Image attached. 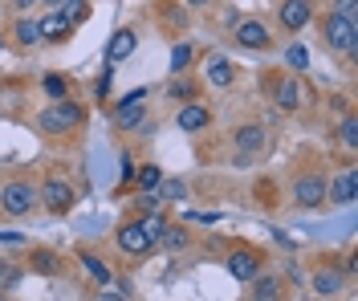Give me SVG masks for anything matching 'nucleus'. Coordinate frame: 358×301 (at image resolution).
I'll use <instances>...</instances> for the list:
<instances>
[{"instance_id": "nucleus-1", "label": "nucleus", "mask_w": 358, "mask_h": 301, "mask_svg": "<svg viewBox=\"0 0 358 301\" xmlns=\"http://www.w3.org/2000/svg\"><path fill=\"white\" fill-rule=\"evenodd\" d=\"M82 122V106H73V102H53L49 110H41L37 118V126H41L45 135H66Z\"/></svg>"}, {"instance_id": "nucleus-2", "label": "nucleus", "mask_w": 358, "mask_h": 301, "mask_svg": "<svg viewBox=\"0 0 358 301\" xmlns=\"http://www.w3.org/2000/svg\"><path fill=\"white\" fill-rule=\"evenodd\" d=\"M326 45L330 49H342V53H350L355 57V45H358V37H355V21H346V17H326Z\"/></svg>"}, {"instance_id": "nucleus-3", "label": "nucleus", "mask_w": 358, "mask_h": 301, "mask_svg": "<svg viewBox=\"0 0 358 301\" xmlns=\"http://www.w3.org/2000/svg\"><path fill=\"white\" fill-rule=\"evenodd\" d=\"M0 204H4L8 216H24V212L37 204V191H33L29 184H8L4 191H0Z\"/></svg>"}, {"instance_id": "nucleus-4", "label": "nucleus", "mask_w": 358, "mask_h": 301, "mask_svg": "<svg viewBox=\"0 0 358 301\" xmlns=\"http://www.w3.org/2000/svg\"><path fill=\"white\" fill-rule=\"evenodd\" d=\"M293 200H297L301 208H317V204L326 200V179H322V175H306V179H297Z\"/></svg>"}, {"instance_id": "nucleus-5", "label": "nucleus", "mask_w": 358, "mask_h": 301, "mask_svg": "<svg viewBox=\"0 0 358 301\" xmlns=\"http://www.w3.org/2000/svg\"><path fill=\"white\" fill-rule=\"evenodd\" d=\"M151 244H155V240L147 236L143 220H134V224H127V228H118V249H122V253H131V256L134 253H147Z\"/></svg>"}, {"instance_id": "nucleus-6", "label": "nucleus", "mask_w": 358, "mask_h": 301, "mask_svg": "<svg viewBox=\"0 0 358 301\" xmlns=\"http://www.w3.org/2000/svg\"><path fill=\"white\" fill-rule=\"evenodd\" d=\"M326 196H334L338 204H355L358 175H355V171H342V175H334V184H326Z\"/></svg>"}, {"instance_id": "nucleus-7", "label": "nucleus", "mask_w": 358, "mask_h": 301, "mask_svg": "<svg viewBox=\"0 0 358 301\" xmlns=\"http://www.w3.org/2000/svg\"><path fill=\"white\" fill-rule=\"evenodd\" d=\"M41 196H45V204H49L53 212H66L69 204H73V187H69L66 179H49Z\"/></svg>"}, {"instance_id": "nucleus-8", "label": "nucleus", "mask_w": 358, "mask_h": 301, "mask_svg": "<svg viewBox=\"0 0 358 301\" xmlns=\"http://www.w3.org/2000/svg\"><path fill=\"white\" fill-rule=\"evenodd\" d=\"M236 41L245 49H265L268 45V29L261 21H241V29H236Z\"/></svg>"}, {"instance_id": "nucleus-9", "label": "nucleus", "mask_w": 358, "mask_h": 301, "mask_svg": "<svg viewBox=\"0 0 358 301\" xmlns=\"http://www.w3.org/2000/svg\"><path fill=\"white\" fill-rule=\"evenodd\" d=\"M228 273H232L236 281H252L257 273H261V260H257L252 253H232L228 256Z\"/></svg>"}, {"instance_id": "nucleus-10", "label": "nucleus", "mask_w": 358, "mask_h": 301, "mask_svg": "<svg viewBox=\"0 0 358 301\" xmlns=\"http://www.w3.org/2000/svg\"><path fill=\"white\" fill-rule=\"evenodd\" d=\"M265 142H268V135H265V126H241L236 131V147H241V155H252V151H265Z\"/></svg>"}, {"instance_id": "nucleus-11", "label": "nucleus", "mask_w": 358, "mask_h": 301, "mask_svg": "<svg viewBox=\"0 0 358 301\" xmlns=\"http://www.w3.org/2000/svg\"><path fill=\"white\" fill-rule=\"evenodd\" d=\"M310 13H313V8H310V0H285V8H281V24L297 33L301 24L310 21Z\"/></svg>"}, {"instance_id": "nucleus-12", "label": "nucleus", "mask_w": 358, "mask_h": 301, "mask_svg": "<svg viewBox=\"0 0 358 301\" xmlns=\"http://www.w3.org/2000/svg\"><path fill=\"white\" fill-rule=\"evenodd\" d=\"M248 285H252V301H281V281L277 277H261L257 273Z\"/></svg>"}, {"instance_id": "nucleus-13", "label": "nucleus", "mask_w": 358, "mask_h": 301, "mask_svg": "<svg viewBox=\"0 0 358 301\" xmlns=\"http://www.w3.org/2000/svg\"><path fill=\"white\" fill-rule=\"evenodd\" d=\"M131 53H134V33L131 29H118L110 49H106V61H122V57H131Z\"/></svg>"}, {"instance_id": "nucleus-14", "label": "nucleus", "mask_w": 358, "mask_h": 301, "mask_svg": "<svg viewBox=\"0 0 358 301\" xmlns=\"http://www.w3.org/2000/svg\"><path fill=\"white\" fill-rule=\"evenodd\" d=\"M203 126H208V110H203V106H183V110H179V131L196 135Z\"/></svg>"}, {"instance_id": "nucleus-15", "label": "nucleus", "mask_w": 358, "mask_h": 301, "mask_svg": "<svg viewBox=\"0 0 358 301\" xmlns=\"http://www.w3.org/2000/svg\"><path fill=\"white\" fill-rule=\"evenodd\" d=\"M313 289H317L322 298H334L338 289H342V273H338V269H317V273H313Z\"/></svg>"}, {"instance_id": "nucleus-16", "label": "nucleus", "mask_w": 358, "mask_h": 301, "mask_svg": "<svg viewBox=\"0 0 358 301\" xmlns=\"http://www.w3.org/2000/svg\"><path fill=\"white\" fill-rule=\"evenodd\" d=\"M301 102H306V90H301L297 82H281V86H277V106H281V110H297Z\"/></svg>"}, {"instance_id": "nucleus-17", "label": "nucleus", "mask_w": 358, "mask_h": 301, "mask_svg": "<svg viewBox=\"0 0 358 301\" xmlns=\"http://www.w3.org/2000/svg\"><path fill=\"white\" fill-rule=\"evenodd\" d=\"M208 82L212 86H232V61L228 57H212V66H208Z\"/></svg>"}, {"instance_id": "nucleus-18", "label": "nucleus", "mask_w": 358, "mask_h": 301, "mask_svg": "<svg viewBox=\"0 0 358 301\" xmlns=\"http://www.w3.org/2000/svg\"><path fill=\"white\" fill-rule=\"evenodd\" d=\"M37 29H41V37H49V41H62V37L69 33V21L62 17V13H53V17H45Z\"/></svg>"}, {"instance_id": "nucleus-19", "label": "nucleus", "mask_w": 358, "mask_h": 301, "mask_svg": "<svg viewBox=\"0 0 358 301\" xmlns=\"http://www.w3.org/2000/svg\"><path fill=\"white\" fill-rule=\"evenodd\" d=\"M82 265H86V273H90L94 281H98V285H110V269H106V265H102V260H98L94 253L82 256Z\"/></svg>"}, {"instance_id": "nucleus-20", "label": "nucleus", "mask_w": 358, "mask_h": 301, "mask_svg": "<svg viewBox=\"0 0 358 301\" xmlns=\"http://www.w3.org/2000/svg\"><path fill=\"white\" fill-rule=\"evenodd\" d=\"M37 37H41L37 21H21L17 24V41H21V45H37Z\"/></svg>"}, {"instance_id": "nucleus-21", "label": "nucleus", "mask_w": 358, "mask_h": 301, "mask_svg": "<svg viewBox=\"0 0 358 301\" xmlns=\"http://www.w3.org/2000/svg\"><path fill=\"white\" fill-rule=\"evenodd\" d=\"M183 191H187V187L179 184V179H167V184H159V187H155L159 200H183Z\"/></svg>"}, {"instance_id": "nucleus-22", "label": "nucleus", "mask_w": 358, "mask_h": 301, "mask_svg": "<svg viewBox=\"0 0 358 301\" xmlns=\"http://www.w3.org/2000/svg\"><path fill=\"white\" fill-rule=\"evenodd\" d=\"M285 61H289L293 70H306V66H310V53H306V45H289Z\"/></svg>"}, {"instance_id": "nucleus-23", "label": "nucleus", "mask_w": 358, "mask_h": 301, "mask_svg": "<svg viewBox=\"0 0 358 301\" xmlns=\"http://www.w3.org/2000/svg\"><path fill=\"white\" fill-rule=\"evenodd\" d=\"M159 179H163V175H159V167H143V171H138V187H143V191H155Z\"/></svg>"}, {"instance_id": "nucleus-24", "label": "nucleus", "mask_w": 358, "mask_h": 301, "mask_svg": "<svg viewBox=\"0 0 358 301\" xmlns=\"http://www.w3.org/2000/svg\"><path fill=\"white\" fill-rule=\"evenodd\" d=\"M187 61H192V45H176V53H171V70H187Z\"/></svg>"}, {"instance_id": "nucleus-25", "label": "nucleus", "mask_w": 358, "mask_h": 301, "mask_svg": "<svg viewBox=\"0 0 358 301\" xmlns=\"http://www.w3.org/2000/svg\"><path fill=\"white\" fill-rule=\"evenodd\" d=\"M62 17H66L69 24L82 21V17H86V4H78V0H66V4H62Z\"/></svg>"}, {"instance_id": "nucleus-26", "label": "nucleus", "mask_w": 358, "mask_h": 301, "mask_svg": "<svg viewBox=\"0 0 358 301\" xmlns=\"http://www.w3.org/2000/svg\"><path fill=\"white\" fill-rule=\"evenodd\" d=\"M342 142H346V147H358V122H355V118H346V122H342Z\"/></svg>"}, {"instance_id": "nucleus-27", "label": "nucleus", "mask_w": 358, "mask_h": 301, "mask_svg": "<svg viewBox=\"0 0 358 301\" xmlns=\"http://www.w3.org/2000/svg\"><path fill=\"white\" fill-rule=\"evenodd\" d=\"M33 260H37V269H41V273H57V256H53V253H37Z\"/></svg>"}, {"instance_id": "nucleus-28", "label": "nucleus", "mask_w": 358, "mask_h": 301, "mask_svg": "<svg viewBox=\"0 0 358 301\" xmlns=\"http://www.w3.org/2000/svg\"><path fill=\"white\" fill-rule=\"evenodd\" d=\"M45 94L49 98H66V82L62 78H45Z\"/></svg>"}, {"instance_id": "nucleus-29", "label": "nucleus", "mask_w": 358, "mask_h": 301, "mask_svg": "<svg viewBox=\"0 0 358 301\" xmlns=\"http://www.w3.org/2000/svg\"><path fill=\"white\" fill-rule=\"evenodd\" d=\"M334 17H346V21H355V0H334Z\"/></svg>"}, {"instance_id": "nucleus-30", "label": "nucleus", "mask_w": 358, "mask_h": 301, "mask_svg": "<svg viewBox=\"0 0 358 301\" xmlns=\"http://www.w3.org/2000/svg\"><path fill=\"white\" fill-rule=\"evenodd\" d=\"M143 228H147V236H151V240H159V236H163V224H159V220H143Z\"/></svg>"}, {"instance_id": "nucleus-31", "label": "nucleus", "mask_w": 358, "mask_h": 301, "mask_svg": "<svg viewBox=\"0 0 358 301\" xmlns=\"http://www.w3.org/2000/svg\"><path fill=\"white\" fill-rule=\"evenodd\" d=\"M183 244H187V236H183V232H171V236H167V249H183Z\"/></svg>"}, {"instance_id": "nucleus-32", "label": "nucleus", "mask_w": 358, "mask_h": 301, "mask_svg": "<svg viewBox=\"0 0 358 301\" xmlns=\"http://www.w3.org/2000/svg\"><path fill=\"white\" fill-rule=\"evenodd\" d=\"M0 240L4 244H21V232H0Z\"/></svg>"}, {"instance_id": "nucleus-33", "label": "nucleus", "mask_w": 358, "mask_h": 301, "mask_svg": "<svg viewBox=\"0 0 358 301\" xmlns=\"http://www.w3.org/2000/svg\"><path fill=\"white\" fill-rule=\"evenodd\" d=\"M171 94H176V98H187V94H192V86H187V82H179V86H171Z\"/></svg>"}, {"instance_id": "nucleus-34", "label": "nucleus", "mask_w": 358, "mask_h": 301, "mask_svg": "<svg viewBox=\"0 0 358 301\" xmlns=\"http://www.w3.org/2000/svg\"><path fill=\"white\" fill-rule=\"evenodd\" d=\"M98 301H122V293H98Z\"/></svg>"}, {"instance_id": "nucleus-35", "label": "nucleus", "mask_w": 358, "mask_h": 301, "mask_svg": "<svg viewBox=\"0 0 358 301\" xmlns=\"http://www.w3.org/2000/svg\"><path fill=\"white\" fill-rule=\"evenodd\" d=\"M13 4H17V8H33V4H37V0H13Z\"/></svg>"}, {"instance_id": "nucleus-36", "label": "nucleus", "mask_w": 358, "mask_h": 301, "mask_svg": "<svg viewBox=\"0 0 358 301\" xmlns=\"http://www.w3.org/2000/svg\"><path fill=\"white\" fill-rule=\"evenodd\" d=\"M45 4H53V8H62V4H66V0H45Z\"/></svg>"}, {"instance_id": "nucleus-37", "label": "nucleus", "mask_w": 358, "mask_h": 301, "mask_svg": "<svg viewBox=\"0 0 358 301\" xmlns=\"http://www.w3.org/2000/svg\"><path fill=\"white\" fill-rule=\"evenodd\" d=\"M187 4H196V8H200V4H208V0H187Z\"/></svg>"}]
</instances>
